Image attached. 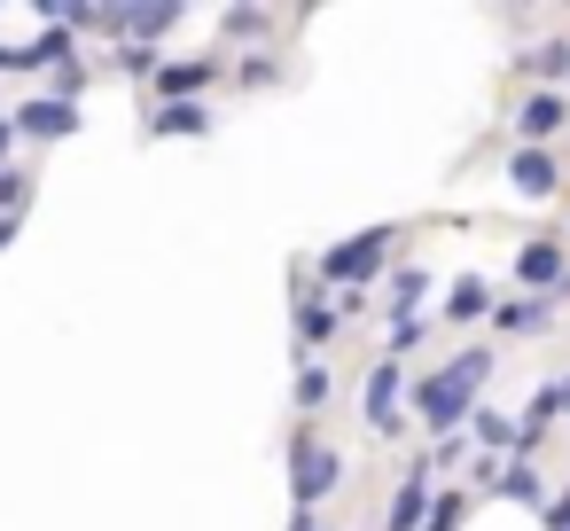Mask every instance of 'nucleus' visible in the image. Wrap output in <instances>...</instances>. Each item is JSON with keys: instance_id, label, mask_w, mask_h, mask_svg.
Listing matches in <instances>:
<instances>
[{"instance_id": "nucleus-13", "label": "nucleus", "mask_w": 570, "mask_h": 531, "mask_svg": "<svg viewBox=\"0 0 570 531\" xmlns=\"http://www.w3.org/2000/svg\"><path fill=\"white\" fill-rule=\"evenodd\" d=\"M149 134H157V141H180V134H212V110H204V102H165V110L149 118Z\"/></svg>"}, {"instance_id": "nucleus-9", "label": "nucleus", "mask_w": 570, "mask_h": 531, "mask_svg": "<svg viewBox=\"0 0 570 531\" xmlns=\"http://www.w3.org/2000/svg\"><path fill=\"white\" fill-rule=\"evenodd\" d=\"M149 79H157V95H173V102H196V95L219 79V63H212V56H204V63L188 56V63H165V71H149Z\"/></svg>"}, {"instance_id": "nucleus-24", "label": "nucleus", "mask_w": 570, "mask_h": 531, "mask_svg": "<svg viewBox=\"0 0 570 531\" xmlns=\"http://www.w3.org/2000/svg\"><path fill=\"white\" fill-rule=\"evenodd\" d=\"M219 24H227V32H258V24H266V9H227Z\"/></svg>"}, {"instance_id": "nucleus-28", "label": "nucleus", "mask_w": 570, "mask_h": 531, "mask_svg": "<svg viewBox=\"0 0 570 531\" xmlns=\"http://www.w3.org/2000/svg\"><path fill=\"white\" fill-rule=\"evenodd\" d=\"M0 71H17V48H0Z\"/></svg>"}, {"instance_id": "nucleus-18", "label": "nucleus", "mask_w": 570, "mask_h": 531, "mask_svg": "<svg viewBox=\"0 0 570 531\" xmlns=\"http://www.w3.org/2000/svg\"><path fill=\"white\" fill-rule=\"evenodd\" d=\"M422 297H430V274H422V266H399V282H391V321H406Z\"/></svg>"}, {"instance_id": "nucleus-1", "label": "nucleus", "mask_w": 570, "mask_h": 531, "mask_svg": "<svg viewBox=\"0 0 570 531\" xmlns=\"http://www.w3.org/2000/svg\"><path fill=\"white\" fill-rule=\"evenodd\" d=\"M484 375H492V352H453L445 367H430V375L414 383V406H422V422H430L438 437H461V422L476 414V391H484Z\"/></svg>"}, {"instance_id": "nucleus-6", "label": "nucleus", "mask_w": 570, "mask_h": 531, "mask_svg": "<svg viewBox=\"0 0 570 531\" xmlns=\"http://www.w3.org/2000/svg\"><path fill=\"white\" fill-rule=\"evenodd\" d=\"M562 126H570V102H562V95H547V87H539V95H523V102H515V134H523V149L554 141Z\"/></svg>"}, {"instance_id": "nucleus-22", "label": "nucleus", "mask_w": 570, "mask_h": 531, "mask_svg": "<svg viewBox=\"0 0 570 531\" xmlns=\"http://www.w3.org/2000/svg\"><path fill=\"white\" fill-rule=\"evenodd\" d=\"M422 344V313H406V321H391V352L383 360H399V352H414Z\"/></svg>"}, {"instance_id": "nucleus-27", "label": "nucleus", "mask_w": 570, "mask_h": 531, "mask_svg": "<svg viewBox=\"0 0 570 531\" xmlns=\"http://www.w3.org/2000/svg\"><path fill=\"white\" fill-rule=\"evenodd\" d=\"M9 149H17V134H9V118H0V157H9Z\"/></svg>"}, {"instance_id": "nucleus-23", "label": "nucleus", "mask_w": 570, "mask_h": 531, "mask_svg": "<svg viewBox=\"0 0 570 531\" xmlns=\"http://www.w3.org/2000/svg\"><path fill=\"white\" fill-rule=\"evenodd\" d=\"M0 212H24V173L0 165Z\"/></svg>"}, {"instance_id": "nucleus-2", "label": "nucleus", "mask_w": 570, "mask_h": 531, "mask_svg": "<svg viewBox=\"0 0 570 531\" xmlns=\"http://www.w3.org/2000/svg\"><path fill=\"white\" fill-rule=\"evenodd\" d=\"M336 484H344L336 445H321L313 430H297V437H289V500H297V515H313V508H321Z\"/></svg>"}, {"instance_id": "nucleus-19", "label": "nucleus", "mask_w": 570, "mask_h": 531, "mask_svg": "<svg viewBox=\"0 0 570 531\" xmlns=\"http://www.w3.org/2000/svg\"><path fill=\"white\" fill-rule=\"evenodd\" d=\"M484 305H492V289H484L476 274H461V282H453V297H445V321H476Z\"/></svg>"}, {"instance_id": "nucleus-20", "label": "nucleus", "mask_w": 570, "mask_h": 531, "mask_svg": "<svg viewBox=\"0 0 570 531\" xmlns=\"http://www.w3.org/2000/svg\"><path fill=\"white\" fill-rule=\"evenodd\" d=\"M328 391H336V375L305 360V367H297V406H305V414H321V406H328Z\"/></svg>"}, {"instance_id": "nucleus-10", "label": "nucleus", "mask_w": 570, "mask_h": 531, "mask_svg": "<svg viewBox=\"0 0 570 531\" xmlns=\"http://www.w3.org/2000/svg\"><path fill=\"white\" fill-rule=\"evenodd\" d=\"M289 328H297V344H305V352H321V344H336V328H344V321H336V305L297 297V305H289Z\"/></svg>"}, {"instance_id": "nucleus-16", "label": "nucleus", "mask_w": 570, "mask_h": 531, "mask_svg": "<svg viewBox=\"0 0 570 531\" xmlns=\"http://www.w3.org/2000/svg\"><path fill=\"white\" fill-rule=\"evenodd\" d=\"M523 71H531V79H547V95H554V79H570V40L531 48V56H523Z\"/></svg>"}, {"instance_id": "nucleus-11", "label": "nucleus", "mask_w": 570, "mask_h": 531, "mask_svg": "<svg viewBox=\"0 0 570 531\" xmlns=\"http://www.w3.org/2000/svg\"><path fill=\"white\" fill-rule=\"evenodd\" d=\"M422 515H430V476L414 469V476L391 492V515H383V523H391V531H422Z\"/></svg>"}, {"instance_id": "nucleus-4", "label": "nucleus", "mask_w": 570, "mask_h": 531, "mask_svg": "<svg viewBox=\"0 0 570 531\" xmlns=\"http://www.w3.org/2000/svg\"><path fill=\"white\" fill-rule=\"evenodd\" d=\"M399 406H406V367L399 360H375L367 367V391H360V414L375 437H399Z\"/></svg>"}, {"instance_id": "nucleus-3", "label": "nucleus", "mask_w": 570, "mask_h": 531, "mask_svg": "<svg viewBox=\"0 0 570 531\" xmlns=\"http://www.w3.org/2000/svg\"><path fill=\"white\" fill-rule=\"evenodd\" d=\"M391 250H399V227H367V235H352V243H336V250H321V282H336V289H360L367 274H383L391 266Z\"/></svg>"}, {"instance_id": "nucleus-8", "label": "nucleus", "mask_w": 570, "mask_h": 531, "mask_svg": "<svg viewBox=\"0 0 570 531\" xmlns=\"http://www.w3.org/2000/svg\"><path fill=\"white\" fill-rule=\"evenodd\" d=\"M554 180H562V173H554L547 149H515V157H508V188H515V196L539 204V196H554Z\"/></svg>"}, {"instance_id": "nucleus-29", "label": "nucleus", "mask_w": 570, "mask_h": 531, "mask_svg": "<svg viewBox=\"0 0 570 531\" xmlns=\"http://www.w3.org/2000/svg\"><path fill=\"white\" fill-rule=\"evenodd\" d=\"M554 391H562V414H570V383H554Z\"/></svg>"}, {"instance_id": "nucleus-21", "label": "nucleus", "mask_w": 570, "mask_h": 531, "mask_svg": "<svg viewBox=\"0 0 570 531\" xmlns=\"http://www.w3.org/2000/svg\"><path fill=\"white\" fill-rule=\"evenodd\" d=\"M469 430H476V445H492V453H515V422H508V414H492V406H484V414H469Z\"/></svg>"}, {"instance_id": "nucleus-25", "label": "nucleus", "mask_w": 570, "mask_h": 531, "mask_svg": "<svg viewBox=\"0 0 570 531\" xmlns=\"http://www.w3.org/2000/svg\"><path fill=\"white\" fill-rule=\"evenodd\" d=\"M547 531H570V492H562V500H547Z\"/></svg>"}, {"instance_id": "nucleus-30", "label": "nucleus", "mask_w": 570, "mask_h": 531, "mask_svg": "<svg viewBox=\"0 0 570 531\" xmlns=\"http://www.w3.org/2000/svg\"><path fill=\"white\" fill-rule=\"evenodd\" d=\"M297 531H321V523H313V515H297Z\"/></svg>"}, {"instance_id": "nucleus-14", "label": "nucleus", "mask_w": 570, "mask_h": 531, "mask_svg": "<svg viewBox=\"0 0 570 531\" xmlns=\"http://www.w3.org/2000/svg\"><path fill=\"white\" fill-rule=\"evenodd\" d=\"M492 321H500V336H539V328L554 321V297H515V305H500Z\"/></svg>"}, {"instance_id": "nucleus-7", "label": "nucleus", "mask_w": 570, "mask_h": 531, "mask_svg": "<svg viewBox=\"0 0 570 531\" xmlns=\"http://www.w3.org/2000/svg\"><path fill=\"white\" fill-rule=\"evenodd\" d=\"M562 266H570V250H562L554 235H539V243H523V250H515V282H523L531 297H547V289L562 282Z\"/></svg>"}, {"instance_id": "nucleus-17", "label": "nucleus", "mask_w": 570, "mask_h": 531, "mask_svg": "<svg viewBox=\"0 0 570 531\" xmlns=\"http://www.w3.org/2000/svg\"><path fill=\"white\" fill-rule=\"evenodd\" d=\"M48 63H71V40H63V32H48V40H24V48H17V71H48Z\"/></svg>"}, {"instance_id": "nucleus-12", "label": "nucleus", "mask_w": 570, "mask_h": 531, "mask_svg": "<svg viewBox=\"0 0 570 531\" xmlns=\"http://www.w3.org/2000/svg\"><path fill=\"white\" fill-rule=\"evenodd\" d=\"M180 24V9H165V0H157V9H118V32L134 40V48H149V40H165Z\"/></svg>"}, {"instance_id": "nucleus-15", "label": "nucleus", "mask_w": 570, "mask_h": 531, "mask_svg": "<svg viewBox=\"0 0 570 531\" xmlns=\"http://www.w3.org/2000/svg\"><path fill=\"white\" fill-rule=\"evenodd\" d=\"M492 492L515 500V508H539V469H531V461H508V469L492 476Z\"/></svg>"}, {"instance_id": "nucleus-26", "label": "nucleus", "mask_w": 570, "mask_h": 531, "mask_svg": "<svg viewBox=\"0 0 570 531\" xmlns=\"http://www.w3.org/2000/svg\"><path fill=\"white\" fill-rule=\"evenodd\" d=\"M17 219H24V212H0V250H9V243H17Z\"/></svg>"}, {"instance_id": "nucleus-5", "label": "nucleus", "mask_w": 570, "mask_h": 531, "mask_svg": "<svg viewBox=\"0 0 570 531\" xmlns=\"http://www.w3.org/2000/svg\"><path fill=\"white\" fill-rule=\"evenodd\" d=\"M9 134H17V141H63V134H79V102H56V95H32V102H17V118H9Z\"/></svg>"}]
</instances>
